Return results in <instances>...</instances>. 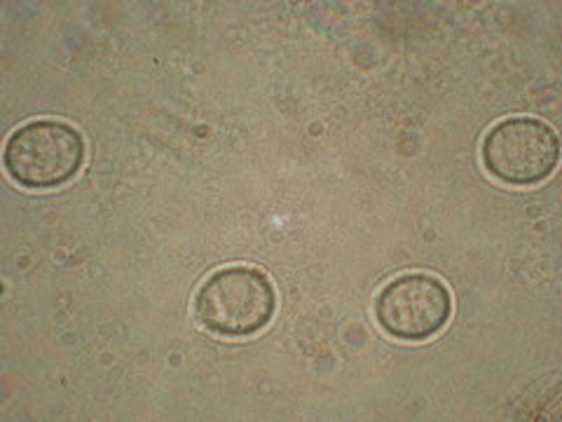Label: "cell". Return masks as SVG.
Instances as JSON below:
<instances>
[{"label": "cell", "instance_id": "7a4b0ae2", "mask_svg": "<svg viewBox=\"0 0 562 422\" xmlns=\"http://www.w3.org/2000/svg\"><path fill=\"white\" fill-rule=\"evenodd\" d=\"M85 160V144L76 127L59 120H35L16 130L5 146L12 179L33 190L57 188L74 179Z\"/></svg>", "mask_w": 562, "mask_h": 422}, {"label": "cell", "instance_id": "6da1fadb", "mask_svg": "<svg viewBox=\"0 0 562 422\" xmlns=\"http://www.w3.org/2000/svg\"><path fill=\"white\" fill-rule=\"evenodd\" d=\"M277 296L258 268L231 266L206 277L195 298L198 320L227 338L254 336L274 314Z\"/></svg>", "mask_w": 562, "mask_h": 422}, {"label": "cell", "instance_id": "3957f363", "mask_svg": "<svg viewBox=\"0 0 562 422\" xmlns=\"http://www.w3.org/2000/svg\"><path fill=\"white\" fill-rule=\"evenodd\" d=\"M558 160V136L537 118H506L483 141L485 169L512 186L541 184L553 174Z\"/></svg>", "mask_w": 562, "mask_h": 422}, {"label": "cell", "instance_id": "277c9868", "mask_svg": "<svg viewBox=\"0 0 562 422\" xmlns=\"http://www.w3.org/2000/svg\"><path fill=\"white\" fill-rule=\"evenodd\" d=\"M452 312L450 291L431 275L411 273L382 287L375 316L384 333L406 343H422L441 331Z\"/></svg>", "mask_w": 562, "mask_h": 422}]
</instances>
